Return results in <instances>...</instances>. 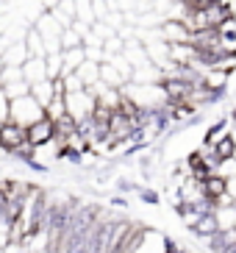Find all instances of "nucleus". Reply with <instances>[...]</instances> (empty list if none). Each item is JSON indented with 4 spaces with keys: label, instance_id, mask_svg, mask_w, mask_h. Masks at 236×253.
<instances>
[{
    "label": "nucleus",
    "instance_id": "4",
    "mask_svg": "<svg viewBox=\"0 0 236 253\" xmlns=\"http://www.w3.org/2000/svg\"><path fill=\"white\" fill-rule=\"evenodd\" d=\"M22 78L28 84H37V81H44L47 78V64H44V56H28L22 61Z\"/></svg>",
    "mask_w": 236,
    "mask_h": 253
},
{
    "label": "nucleus",
    "instance_id": "11",
    "mask_svg": "<svg viewBox=\"0 0 236 253\" xmlns=\"http://www.w3.org/2000/svg\"><path fill=\"white\" fill-rule=\"evenodd\" d=\"M231 134V120H220L217 126H211L203 134V145H217L220 139H225V136Z\"/></svg>",
    "mask_w": 236,
    "mask_h": 253
},
{
    "label": "nucleus",
    "instance_id": "3",
    "mask_svg": "<svg viewBox=\"0 0 236 253\" xmlns=\"http://www.w3.org/2000/svg\"><path fill=\"white\" fill-rule=\"evenodd\" d=\"M53 120L47 117V114H42L39 120H34L31 126H25V139H28L31 148H37V145H47V142H53Z\"/></svg>",
    "mask_w": 236,
    "mask_h": 253
},
{
    "label": "nucleus",
    "instance_id": "2",
    "mask_svg": "<svg viewBox=\"0 0 236 253\" xmlns=\"http://www.w3.org/2000/svg\"><path fill=\"white\" fill-rule=\"evenodd\" d=\"M22 145H28L25 128L17 126L14 120H3V123H0V150H3V153H17Z\"/></svg>",
    "mask_w": 236,
    "mask_h": 253
},
{
    "label": "nucleus",
    "instance_id": "7",
    "mask_svg": "<svg viewBox=\"0 0 236 253\" xmlns=\"http://www.w3.org/2000/svg\"><path fill=\"white\" fill-rule=\"evenodd\" d=\"M0 59H3V64L6 67H22V61L28 59V50H25V42H11V45L6 47V50L0 53Z\"/></svg>",
    "mask_w": 236,
    "mask_h": 253
},
{
    "label": "nucleus",
    "instance_id": "8",
    "mask_svg": "<svg viewBox=\"0 0 236 253\" xmlns=\"http://www.w3.org/2000/svg\"><path fill=\"white\" fill-rule=\"evenodd\" d=\"M28 92L34 95V100H37L42 109H47V103L53 100V78H44V81H37V84H28Z\"/></svg>",
    "mask_w": 236,
    "mask_h": 253
},
{
    "label": "nucleus",
    "instance_id": "16",
    "mask_svg": "<svg viewBox=\"0 0 236 253\" xmlns=\"http://www.w3.org/2000/svg\"><path fill=\"white\" fill-rule=\"evenodd\" d=\"M78 45H83V39L78 37L73 28H64V31H61V50H67V47H78Z\"/></svg>",
    "mask_w": 236,
    "mask_h": 253
},
{
    "label": "nucleus",
    "instance_id": "20",
    "mask_svg": "<svg viewBox=\"0 0 236 253\" xmlns=\"http://www.w3.org/2000/svg\"><path fill=\"white\" fill-rule=\"evenodd\" d=\"M0 253H6V251H0Z\"/></svg>",
    "mask_w": 236,
    "mask_h": 253
},
{
    "label": "nucleus",
    "instance_id": "13",
    "mask_svg": "<svg viewBox=\"0 0 236 253\" xmlns=\"http://www.w3.org/2000/svg\"><path fill=\"white\" fill-rule=\"evenodd\" d=\"M75 20H83V23L95 25V11H92V0H75Z\"/></svg>",
    "mask_w": 236,
    "mask_h": 253
},
{
    "label": "nucleus",
    "instance_id": "15",
    "mask_svg": "<svg viewBox=\"0 0 236 253\" xmlns=\"http://www.w3.org/2000/svg\"><path fill=\"white\" fill-rule=\"evenodd\" d=\"M44 64H47V78H59L61 75V53H47Z\"/></svg>",
    "mask_w": 236,
    "mask_h": 253
},
{
    "label": "nucleus",
    "instance_id": "19",
    "mask_svg": "<svg viewBox=\"0 0 236 253\" xmlns=\"http://www.w3.org/2000/svg\"><path fill=\"white\" fill-rule=\"evenodd\" d=\"M3 67H6V64H3V59H0V73H3Z\"/></svg>",
    "mask_w": 236,
    "mask_h": 253
},
{
    "label": "nucleus",
    "instance_id": "10",
    "mask_svg": "<svg viewBox=\"0 0 236 253\" xmlns=\"http://www.w3.org/2000/svg\"><path fill=\"white\" fill-rule=\"evenodd\" d=\"M100 84H106V86H114V89H122L125 86V78L117 73V70L111 67V61H100Z\"/></svg>",
    "mask_w": 236,
    "mask_h": 253
},
{
    "label": "nucleus",
    "instance_id": "12",
    "mask_svg": "<svg viewBox=\"0 0 236 253\" xmlns=\"http://www.w3.org/2000/svg\"><path fill=\"white\" fill-rule=\"evenodd\" d=\"M22 42H25V50H28V56H44V42H42V37H39V31L34 28V25L25 31Z\"/></svg>",
    "mask_w": 236,
    "mask_h": 253
},
{
    "label": "nucleus",
    "instance_id": "18",
    "mask_svg": "<svg viewBox=\"0 0 236 253\" xmlns=\"http://www.w3.org/2000/svg\"><path fill=\"white\" fill-rule=\"evenodd\" d=\"M39 253H59L56 248H44V251H39Z\"/></svg>",
    "mask_w": 236,
    "mask_h": 253
},
{
    "label": "nucleus",
    "instance_id": "5",
    "mask_svg": "<svg viewBox=\"0 0 236 253\" xmlns=\"http://www.w3.org/2000/svg\"><path fill=\"white\" fill-rule=\"evenodd\" d=\"M225 192H228V178L220 175L217 170L208 172L206 178H203V195H206V201H211V206H214V201Z\"/></svg>",
    "mask_w": 236,
    "mask_h": 253
},
{
    "label": "nucleus",
    "instance_id": "1",
    "mask_svg": "<svg viewBox=\"0 0 236 253\" xmlns=\"http://www.w3.org/2000/svg\"><path fill=\"white\" fill-rule=\"evenodd\" d=\"M44 114V109L34 100V95H20V97H11L8 100V120H14L17 126H31L34 120H39Z\"/></svg>",
    "mask_w": 236,
    "mask_h": 253
},
{
    "label": "nucleus",
    "instance_id": "17",
    "mask_svg": "<svg viewBox=\"0 0 236 253\" xmlns=\"http://www.w3.org/2000/svg\"><path fill=\"white\" fill-rule=\"evenodd\" d=\"M3 120H8V95L3 92V86H0V123Z\"/></svg>",
    "mask_w": 236,
    "mask_h": 253
},
{
    "label": "nucleus",
    "instance_id": "6",
    "mask_svg": "<svg viewBox=\"0 0 236 253\" xmlns=\"http://www.w3.org/2000/svg\"><path fill=\"white\" fill-rule=\"evenodd\" d=\"M75 75L81 78V84L86 89H92L97 81H100V61H92V59H83L81 67L75 70Z\"/></svg>",
    "mask_w": 236,
    "mask_h": 253
},
{
    "label": "nucleus",
    "instance_id": "14",
    "mask_svg": "<svg viewBox=\"0 0 236 253\" xmlns=\"http://www.w3.org/2000/svg\"><path fill=\"white\" fill-rule=\"evenodd\" d=\"M211 148H214V153L220 156V162H222V159H231V156H234V150H236V139H234V134H228L225 139H220L217 145H211Z\"/></svg>",
    "mask_w": 236,
    "mask_h": 253
},
{
    "label": "nucleus",
    "instance_id": "9",
    "mask_svg": "<svg viewBox=\"0 0 236 253\" xmlns=\"http://www.w3.org/2000/svg\"><path fill=\"white\" fill-rule=\"evenodd\" d=\"M192 231L197 234V237H211V234H217V231H220V225H217L214 211H203V214L197 217V223L192 225Z\"/></svg>",
    "mask_w": 236,
    "mask_h": 253
},
{
    "label": "nucleus",
    "instance_id": "21",
    "mask_svg": "<svg viewBox=\"0 0 236 253\" xmlns=\"http://www.w3.org/2000/svg\"><path fill=\"white\" fill-rule=\"evenodd\" d=\"M234 228H236V225H234Z\"/></svg>",
    "mask_w": 236,
    "mask_h": 253
}]
</instances>
